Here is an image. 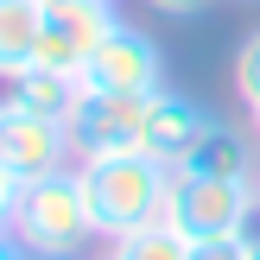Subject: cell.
<instances>
[{"instance_id": "6da1fadb", "label": "cell", "mask_w": 260, "mask_h": 260, "mask_svg": "<svg viewBox=\"0 0 260 260\" xmlns=\"http://www.w3.org/2000/svg\"><path fill=\"white\" fill-rule=\"evenodd\" d=\"M89 190V216H95L102 241H121L146 222H165V203H172V165L152 159V152H108V159H76Z\"/></svg>"}, {"instance_id": "7a4b0ae2", "label": "cell", "mask_w": 260, "mask_h": 260, "mask_svg": "<svg viewBox=\"0 0 260 260\" xmlns=\"http://www.w3.org/2000/svg\"><path fill=\"white\" fill-rule=\"evenodd\" d=\"M13 235L25 241L38 260H76L95 235V216H89V190H83V172L63 165L51 178H32L19 184V203H13Z\"/></svg>"}, {"instance_id": "3957f363", "label": "cell", "mask_w": 260, "mask_h": 260, "mask_svg": "<svg viewBox=\"0 0 260 260\" xmlns=\"http://www.w3.org/2000/svg\"><path fill=\"white\" fill-rule=\"evenodd\" d=\"M260 216V184L254 178H172V203H165V222L190 241V248H210V241H241Z\"/></svg>"}, {"instance_id": "277c9868", "label": "cell", "mask_w": 260, "mask_h": 260, "mask_svg": "<svg viewBox=\"0 0 260 260\" xmlns=\"http://www.w3.org/2000/svg\"><path fill=\"white\" fill-rule=\"evenodd\" d=\"M0 165L19 184H32V178H51L63 165H76V140L63 121H45V114L19 108L13 95H0Z\"/></svg>"}, {"instance_id": "5b68a950", "label": "cell", "mask_w": 260, "mask_h": 260, "mask_svg": "<svg viewBox=\"0 0 260 260\" xmlns=\"http://www.w3.org/2000/svg\"><path fill=\"white\" fill-rule=\"evenodd\" d=\"M121 25L114 0H45V38H38V63L63 70L83 83V63L95 57V45Z\"/></svg>"}, {"instance_id": "8992f818", "label": "cell", "mask_w": 260, "mask_h": 260, "mask_svg": "<svg viewBox=\"0 0 260 260\" xmlns=\"http://www.w3.org/2000/svg\"><path fill=\"white\" fill-rule=\"evenodd\" d=\"M83 89H102V95H159L165 89L159 38H146L140 25H114L95 45V57L83 63Z\"/></svg>"}, {"instance_id": "52a82bcc", "label": "cell", "mask_w": 260, "mask_h": 260, "mask_svg": "<svg viewBox=\"0 0 260 260\" xmlns=\"http://www.w3.org/2000/svg\"><path fill=\"white\" fill-rule=\"evenodd\" d=\"M146 102H152V95H102V89H83V102H76V114H70L76 159L140 152V134H146Z\"/></svg>"}, {"instance_id": "ba28073f", "label": "cell", "mask_w": 260, "mask_h": 260, "mask_svg": "<svg viewBox=\"0 0 260 260\" xmlns=\"http://www.w3.org/2000/svg\"><path fill=\"white\" fill-rule=\"evenodd\" d=\"M210 127H216V108H203L197 95H184V89L165 83L159 95L146 102V134H140V152H152V159H165V165L178 172V165H184V152L197 146Z\"/></svg>"}, {"instance_id": "9c48e42d", "label": "cell", "mask_w": 260, "mask_h": 260, "mask_svg": "<svg viewBox=\"0 0 260 260\" xmlns=\"http://www.w3.org/2000/svg\"><path fill=\"white\" fill-rule=\"evenodd\" d=\"M254 165H260V159H254L248 134H241L235 121H222V114H216V127L184 152V165H178V172H184V178H254Z\"/></svg>"}, {"instance_id": "30bf717a", "label": "cell", "mask_w": 260, "mask_h": 260, "mask_svg": "<svg viewBox=\"0 0 260 260\" xmlns=\"http://www.w3.org/2000/svg\"><path fill=\"white\" fill-rule=\"evenodd\" d=\"M38 38H45V0H0V83L38 63Z\"/></svg>"}, {"instance_id": "8fae6325", "label": "cell", "mask_w": 260, "mask_h": 260, "mask_svg": "<svg viewBox=\"0 0 260 260\" xmlns=\"http://www.w3.org/2000/svg\"><path fill=\"white\" fill-rule=\"evenodd\" d=\"M7 95L19 102V108L45 114V121H63V127H70L76 102H83V83H76V76H63V70H45V63H32L25 76H13V83H7Z\"/></svg>"}, {"instance_id": "7c38bea8", "label": "cell", "mask_w": 260, "mask_h": 260, "mask_svg": "<svg viewBox=\"0 0 260 260\" xmlns=\"http://www.w3.org/2000/svg\"><path fill=\"white\" fill-rule=\"evenodd\" d=\"M108 260H197V248H190L172 222H146V229H134V235L108 241Z\"/></svg>"}, {"instance_id": "4fadbf2b", "label": "cell", "mask_w": 260, "mask_h": 260, "mask_svg": "<svg viewBox=\"0 0 260 260\" xmlns=\"http://www.w3.org/2000/svg\"><path fill=\"white\" fill-rule=\"evenodd\" d=\"M235 95H241V108H248L254 134H260V32H248L235 51Z\"/></svg>"}, {"instance_id": "5bb4252c", "label": "cell", "mask_w": 260, "mask_h": 260, "mask_svg": "<svg viewBox=\"0 0 260 260\" xmlns=\"http://www.w3.org/2000/svg\"><path fill=\"white\" fill-rule=\"evenodd\" d=\"M13 203H19V178L0 165V229H13Z\"/></svg>"}, {"instance_id": "9a60e30c", "label": "cell", "mask_w": 260, "mask_h": 260, "mask_svg": "<svg viewBox=\"0 0 260 260\" xmlns=\"http://www.w3.org/2000/svg\"><path fill=\"white\" fill-rule=\"evenodd\" d=\"M152 13H165V19H190V13H203L210 0H146Z\"/></svg>"}, {"instance_id": "2e32d148", "label": "cell", "mask_w": 260, "mask_h": 260, "mask_svg": "<svg viewBox=\"0 0 260 260\" xmlns=\"http://www.w3.org/2000/svg\"><path fill=\"white\" fill-rule=\"evenodd\" d=\"M0 260H38V254L25 248V241L13 235V229H0Z\"/></svg>"}, {"instance_id": "e0dca14e", "label": "cell", "mask_w": 260, "mask_h": 260, "mask_svg": "<svg viewBox=\"0 0 260 260\" xmlns=\"http://www.w3.org/2000/svg\"><path fill=\"white\" fill-rule=\"evenodd\" d=\"M197 260H241V241H210V248H197Z\"/></svg>"}, {"instance_id": "ac0fdd59", "label": "cell", "mask_w": 260, "mask_h": 260, "mask_svg": "<svg viewBox=\"0 0 260 260\" xmlns=\"http://www.w3.org/2000/svg\"><path fill=\"white\" fill-rule=\"evenodd\" d=\"M241 260H260V229H248V235H241Z\"/></svg>"}, {"instance_id": "d6986e66", "label": "cell", "mask_w": 260, "mask_h": 260, "mask_svg": "<svg viewBox=\"0 0 260 260\" xmlns=\"http://www.w3.org/2000/svg\"><path fill=\"white\" fill-rule=\"evenodd\" d=\"M254 184H260V165H254Z\"/></svg>"}, {"instance_id": "ffe728a7", "label": "cell", "mask_w": 260, "mask_h": 260, "mask_svg": "<svg viewBox=\"0 0 260 260\" xmlns=\"http://www.w3.org/2000/svg\"><path fill=\"white\" fill-rule=\"evenodd\" d=\"M76 260H89V254H76Z\"/></svg>"}, {"instance_id": "44dd1931", "label": "cell", "mask_w": 260, "mask_h": 260, "mask_svg": "<svg viewBox=\"0 0 260 260\" xmlns=\"http://www.w3.org/2000/svg\"><path fill=\"white\" fill-rule=\"evenodd\" d=\"M102 260H108V254H102Z\"/></svg>"}]
</instances>
